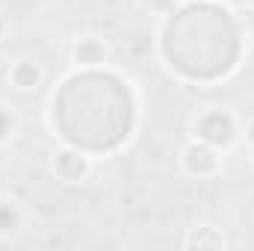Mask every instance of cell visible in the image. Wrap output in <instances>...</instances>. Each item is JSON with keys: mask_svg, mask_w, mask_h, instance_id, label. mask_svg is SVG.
I'll use <instances>...</instances> for the list:
<instances>
[{"mask_svg": "<svg viewBox=\"0 0 254 251\" xmlns=\"http://www.w3.org/2000/svg\"><path fill=\"white\" fill-rule=\"evenodd\" d=\"M184 157H187V166H190L192 172H198V175L213 172V169L219 166L216 154H213V151H207L204 145H190V148L184 151Z\"/></svg>", "mask_w": 254, "mask_h": 251, "instance_id": "1", "label": "cell"}, {"mask_svg": "<svg viewBox=\"0 0 254 251\" xmlns=\"http://www.w3.org/2000/svg\"><path fill=\"white\" fill-rule=\"evenodd\" d=\"M9 77H12V83H15L18 89H36L39 80H42V71L33 63H18L9 71Z\"/></svg>", "mask_w": 254, "mask_h": 251, "instance_id": "2", "label": "cell"}]
</instances>
